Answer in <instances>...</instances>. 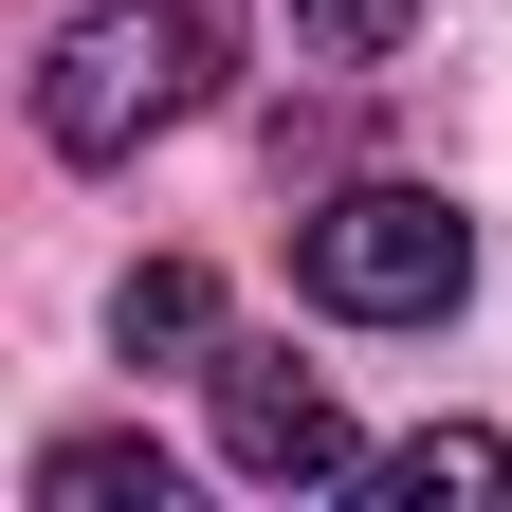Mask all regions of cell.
Segmentation results:
<instances>
[{"label": "cell", "instance_id": "1", "mask_svg": "<svg viewBox=\"0 0 512 512\" xmlns=\"http://www.w3.org/2000/svg\"><path fill=\"white\" fill-rule=\"evenodd\" d=\"M220 74H238V0H74L55 55H37V147L55 165H128L147 128L220 110Z\"/></svg>", "mask_w": 512, "mask_h": 512}, {"label": "cell", "instance_id": "2", "mask_svg": "<svg viewBox=\"0 0 512 512\" xmlns=\"http://www.w3.org/2000/svg\"><path fill=\"white\" fill-rule=\"evenodd\" d=\"M293 293L330 311V330H439V311L476 293V220L439 202V183H330V202L293 220Z\"/></svg>", "mask_w": 512, "mask_h": 512}, {"label": "cell", "instance_id": "3", "mask_svg": "<svg viewBox=\"0 0 512 512\" xmlns=\"http://www.w3.org/2000/svg\"><path fill=\"white\" fill-rule=\"evenodd\" d=\"M202 403H220V458H238L256 494H330V476H366V439H348V403H330V366H293V348H238V330H220Z\"/></svg>", "mask_w": 512, "mask_h": 512}, {"label": "cell", "instance_id": "4", "mask_svg": "<svg viewBox=\"0 0 512 512\" xmlns=\"http://www.w3.org/2000/svg\"><path fill=\"white\" fill-rule=\"evenodd\" d=\"M348 494H366V512H494V494H512V439H494V421H421V439H384Z\"/></svg>", "mask_w": 512, "mask_h": 512}, {"label": "cell", "instance_id": "5", "mask_svg": "<svg viewBox=\"0 0 512 512\" xmlns=\"http://www.w3.org/2000/svg\"><path fill=\"white\" fill-rule=\"evenodd\" d=\"M110 348L128 366H220V275L202 256H147V275L110 293Z\"/></svg>", "mask_w": 512, "mask_h": 512}, {"label": "cell", "instance_id": "6", "mask_svg": "<svg viewBox=\"0 0 512 512\" xmlns=\"http://www.w3.org/2000/svg\"><path fill=\"white\" fill-rule=\"evenodd\" d=\"M37 512H183V476L147 458V439H55V458H37Z\"/></svg>", "mask_w": 512, "mask_h": 512}, {"label": "cell", "instance_id": "7", "mask_svg": "<svg viewBox=\"0 0 512 512\" xmlns=\"http://www.w3.org/2000/svg\"><path fill=\"white\" fill-rule=\"evenodd\" d=\"M403 19H421V0H293V55H311V74H384Z\"/></svg>", "mask_w": 512, "mask_h": 512}]
</instances>
